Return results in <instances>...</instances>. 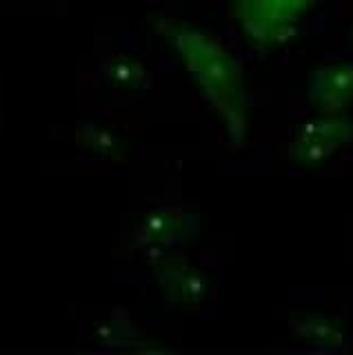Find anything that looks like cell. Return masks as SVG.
I'll return each instance as SVG.
<instances>
[{
	"label": "cell",
	"mask_w": 353,
	"mask_h": 355,
	"mask_svg": "<svg viewBox=\"0 0 353 355\" xmlns=\"http://www.w3.org/2000/svg\"><path fill=\"white\" fill-rule=\"evenodd\" d=\"M349 138V122L338 116L322 114V118L309 120L295 133L293 155L302 162H320L331 158Z\"/></svg>",
	"instance_id": "3957f363"
},
{
	"label": "cell",
	"mask_w": 353,
	"mask_h": 355,
	"mask_svg": "<svg viewBox=\"0 0 353 355\" xmlns=\"http://www.w3.org/2000/svg\"><path fill=\"white\" fill-rule=\"evenodd\" d=\"M171 42L196 89L225 125L227 136L234 142H242L249 129V118L242 67L234 51L214 33L191 25L171 29Z\"/></svg>",
	"instance_id": "6da1fadb"
},
{
	"label": "cell",
	"mask_w": 353,
	"mask_h": 355,
	"mask_svg": "<svg viewBox=\"0 0 353 355\" xmlns=\"http://www.w3.org/2000/svg\"><path fill=\"white\" fill-rule=\"evenodd\" d=\"M309 98L320 114L338 116L353 105V67L336 64L327 67L311 80Z\"/></svg>",
	"instance_id": "277c9868"
},
{
	"label": "cell",
	"mask_w": 353,
	"mask_h": 355,
	"mask_svg": "<svg viewBox=\"0 0 353 355\" xmlns=\"http://www.w3.org/2000/svg\"><path fill=\"white\" fill-rule=\"evenodd\" d=\"M320 0H234L238 27L258 44L289 40Z\"/></svg>",
	"instance_id": "7a4b0ae2"
}]
</instances>
